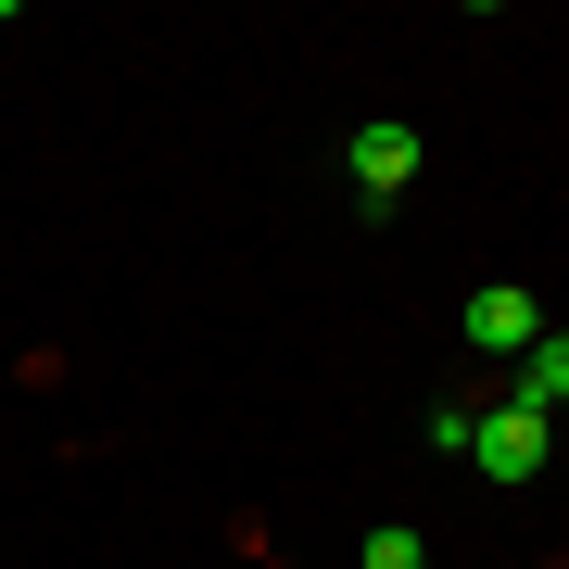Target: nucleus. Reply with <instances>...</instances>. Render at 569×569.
<instances>
[{
	"label": "nucleus",
	"instance_id": "1",
	"mask_svg": "<svg viewBox=\"0 0 569 569\" xmlns=\"http://www.w3.org/2000/svg\"><path fill=\"white\" fill-rule=\"evenodd\" d=\"M545 456H557V418H545V406H519V392H507L481 430H468V468H481V481H531Z\"/></svg>",
	"mask_w": 569,
	"mask_h": 569
},
{
	"label": "nucleus",
	"instance_id": "2",
	"mask_svg": "<svg viewBox=\"0 0 569 569\" xmlns=\"http://www.w3.org/2000/svg\"><path fill=\"white\" fill-rule=\"evenodd\" d=\"M468 342H481V355H531V342H545V317H531V291H507V279H493V291H468Z\"/></svg>",
	"mask_w": 569,
	"mask_h": 569
},
{
	"label": "nucleus",
	"instance_id": "3",
	"mask_svg": "<svg viewBox=\"0 0 569 569\" xmlns=\"http://www.w3.org/2000/svg\"><path fill=\"white\" fill-rule=\"evenodd\" d=\"M406 178H418V140H406V127H355V190H367V216L406 203Z\"/></svg>",
	"mask_w": 569,
	"mask_h": 569
},
{
	"label": "nucleus",
	"instance_id": "4",
	"mask_svg": "<svg viewBox=\"0 0 569 569\" xmlns=\"http://www.w3.org/2000/svg\"><path fill=\"white\" fill-rule=\"evenodd\" d=\"M519 406H545V418H569V329H545V342L519 355Z\"/></svg>",
	"mask_w": 569,
	"mask_h": 569
},
{
	"label": "nucleus",
	"instance_id": "5",
	"mask_svg": "<svg viewBox=\"0 0 569 569\" xmlns=\"http://www.w3.org/2000/svg\"><path fill=\"white\" fill-rule=\"evenodd\" d=\"M355 569H430V545H418V531H367V557Z\"/></svg>",
	"mask_w": 569,
	"mask_h": 569
},
{
	"label": "nucleus",
	"instance_id": "6",
	"mask_svg": "<svg viewBox=\"0 0 569 569\" xmlns=\"http://www.w3.org/2000/svg\"><path fill=\"white\" fill-rule=\"evenodd\" d=\"M557 430H569V418H557Z\"/></svg>",
	"mask_w": 569,
	"mask_h": 569
}]
</instances>
